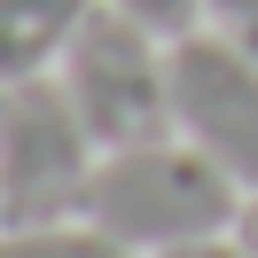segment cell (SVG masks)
I'll return each mask as SVG.
<instances>
[{
	"instance_id": "obj_7",
	"label": "cell",
	"mask_w": 258,
	"mask_h": 258,
	"mask_svg": "<svg viewBox=\"0 0 258 258\" xmlns=\"http://www.w3.org/2000/svg\"><path fill=\"white\" fill-rule=\"evenodd\" d=\"M102 8H117L125 24H141V32H157L164 47L188 32H204V0H102Z\"/></svg>"
},
{
	"instance_id": "obj_6",
	"label": "cell",
	"mask_w": 258,
	"mask_h": 258,
	"mask_svg": "<svg viewBox=\"0 0 258 258\" xmlns=\"http://www.w3.org/2000/svg\"><path fill=\"white\" fill-rule=\"evenodd\" d=\"M0 258H133L94 219H39V227H0Z\"/></svg>"
},
{
	"instance_id": "obj_8",
	"label": "cell",
	"mask_w": 258,
	"mask_h": 258,
	"mask_svg": "<svg viewBox=\"0 0 258 258\" xmlns=\"http://www.w3.org/2000/svg\"><path fill=\"white\" fill-rule=\"evenodd\" d=\"M204 32H219L227 47L258 55V0H204Z\"/></svg>"
},
{
	"instance_id": "obj_4",
	"label": "cell",
	"mask_w": 258,
	"mask_h": 258,
	"mask_svg": "<svg viewBox=\"0 0 258 258\" xmlns=\"http://www.w3.org/2000/svg\"><path fill=\"white\" fill-rule=\"evenodd\" d=\"M172 133L196 141L242 196L258 188V55L219 32L172 39Z\"/></svg>"
},
{
	"instance_id": "obj_11",
	"label": "cell",
	"mask_w": 258,
	"mask_h": 258,
	"mask_svg": "<svg viewBox=\"0 0 258 258\" xmlns=\"http://www.w3.org/2000/svg\"><path fill=\"white\" fill-rule=\"evenodd\" d=\"M0 227H8V211H0Z\"/></svg>"
},
{
	"instance_id": "obj_3",
	"label": "cell",
	"mask_w": 258,
	"mask_h": 258,
	"mask_svg": "<svg viewBox=\"0 0 258 258\" xmlns=\"http://www.w3.org/2000/svg\"><path fill=\"white\" fill-rule=\"evenodd\" d=\"M102 141L55 79L0 86V211L8 227L39 219H86V188H94Z\"/></svg>"
},
{
	"instance_id": "obj_5",
	"label": "cell",
	"mask_w": 258,
	"mask_h": 258,
	"mask_svg": "<svg viewBox=\"0 0 258 258\" xmlns=\"http://www.w3.org/2000/svg\"><path fill=\"white\" fill-rule=\"evenodd\" d=\"M102 0H0V86L55 79L63 47L79 39V24Z\"/></svg>"
},
{
	"instance_id": "obj_1",
	"label": "cell",
	"mask_w": 258,
	"mask_h": 258,
	"mask_svg": "<svg viewBox=\"0 0 258 258\" xmlns=\"http://www.w3.org/2000/svg\"><path fill=\"white\" fill-rule=\"evenodd\" d=\"M86 219H94L102 235H117L133 258H157V250H172V242L227 235V227L242 219V188L196 141L164 133V141L102 149L94 188H86Z\"/></svg>"
},
{
	"instance_id": "obj_2",
	"label": "cell",
	"mask_w": 258,
	"mask_h": 258,
	"mask_svg": "<svg viewBox=\"0 0 258 258\" xmlns=\"http://www.w3.org/2000/svg\"><path fill=\"white\" fill-rule=\"evenodd\" d=\"M55 86L71 94V110L86 117V133L102 149L172 133V47L141 24H125L117 8H94L79 24V39L55 63Z\"/></svg>"
},
{
	"instance_id": "obj_10",
	"label": "cell",
	"mask_w": 258,
	"mask_h": 258,
	"mask_svg": "<svg viewBox=\"0 0 258 258\" xmlns=\"http://www.w3.org/2000/svg\"><path fill=\"white\" fill-rule=\"evenodd\" d=\"M235 235H242V242H250V250H258V188L242 196V219H235Z\"/></svg>"
},
{
	"instance_id": "obj_9",
	"label": "cell",
	"mask_w": 258,
	"mask_h": 258,
	"mask_svg": "<svg viewBox=\"0 0 258 258\" xmlns=\"http://www.w3.org/2000/svg\"><path fill=\"white\" fill-rule=\"evenodd\" d=\"M157 258H258L250 242L227 227V235H196V242H172V250H157Z\"/></svg>"
}]
</instances>
